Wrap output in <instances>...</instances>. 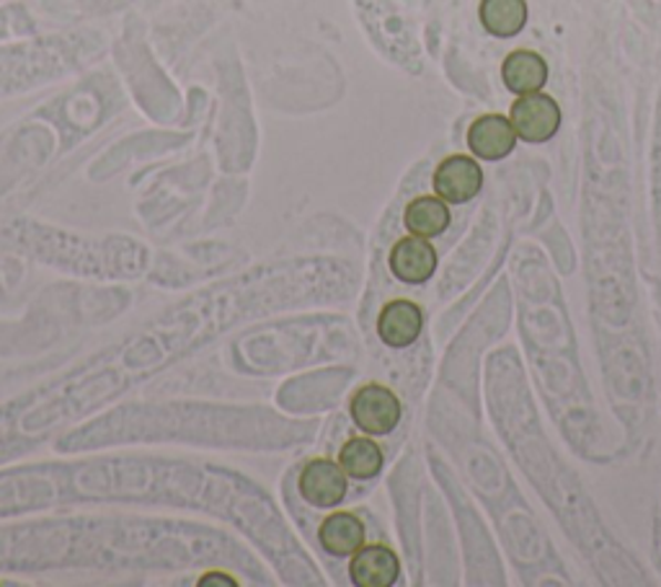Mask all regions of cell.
I'll return each mask as SVG.
<instances>
[{
	"label": "cell",
	"instance_id": "obj_10",
	"mask_svg": "<svg viewBox=\"0 0 661 587\" xmlns=\"http://www.w3.org/2000/svg\"><path fill=\"white\" fill-rule=\"evenodd\" d=\"M501 78L511 93H535L548 81V65L538 52L517 50L501 65Z\"/></svg>",
	"mask_w": 661,
	"mask_h": 587
},
{
	"label": "cell",
	"instance_id": "obj_11",
	"mask_svg": "<svg viewBox=\"0 0 661 587\" xmlns=\"http://www.w3.org/2000/svg\"><path fill=\"white\" fill-rule=\"evenodd\" d=\"M404 223L414 236L435 239L450 225V210H447L443 198H416L414 202H408Z\"/></svg>",
	"mask_w": 661,
	"mask_h": 587
},
{
	"label": "cell",
	"instance_id": "obj_12",
	"mask_svg": "<svg viewBox=\"0 0 661 587\" xmlns=\"http://www.w3.org/2000/svg\"><path fill=\"white\" fill-rule=\"evenodd\" d=\"M338 466L344 468L346 476L352 479H373L383 472V451L380 445L369 441V437H352L338 451Z\"/></svg>",
	"mask_w": 661,
	"mask_h": 587
},
{
	"label": "cell",
	"instance_id": "obj_13",
	"mask_svg": "<svg viewBox=\"0 0 661 587\" xmlns=\"http://www.w3.org/2000/svg\"><path fill=\"white\" fill-rule=\"evenodd\" d=\"M481 23L499 39L517 37L527 21L525 0H481Z\"/></svg>",
	"mask_w": 661,
	"mask_h": 587
},
{
	"label": "cell",
	"instance_id": "obj_6",
	"mask_svg": "<svg viewBox=\"0 0 661 587\" xmlns=\"http://www.w3.org/2000/svg\"><path fill=\"white\" fill-rule=\"evenodd\" d=\"M390 272L406 285H421L435 275L437 252L427 239L408 236L400 239L390 252Z\"/></svg>",
	"mask_w": 661,
	"mask_h": 587
},
{
	"label": "cell",
	"instance_id": "obj_9",
	"mask_svg": "<svg viewBox=\"0 0 661 587\" xmlns=\"http://www.w3.org/2000/svg\"><path fill=\"white\" fill-rule=\"evenodd\" d=\"M318 534L321 546L334 557H352L365 546V526L354 513H330Z\"/></svg>",
	"mask_w": 661,
	"mask_h": 587
},
{
	"label": "cell",
	"instance_id": "obj_4",
	"mask_svg": "<svg viewBox=\"0 0 661 587\" xmlns=\"http://www.w3.org/2000/svg\"><path fill=\"white\" fill-rule=\"evenodd\" d=\"M297 487L313 507H336L346 497V474L334 461L318 458L303 468Z\"/></svg>",
	"mask_w": 661,
	"mask_h": 587
},
{
	"label": "cell",
	"instance_id": "obj_2",
	"mask_svg": "<svg viewBox=\"0 0 661 587\" xmlns=\"http://www.w3.org/2000/svg\"><path fill=\"white\" fill-rule=\"evenodd\" d=\"M352 419L362 433L367 435H388L398 427L400 422V402L390 388L377 386H362L357 394L352 396L349 404Z\"/></svg>",
	"mask_w": 661,
	"mask_h": 587
},
{
	"label": "cell",
	"instance_id": "obj_14",
	"mask_svg": "<svg viewBox=\"0 0 661 587\" xmlns=\"http://www.w3.org/2000/svg\"><path fill=\"white\" fill-rule=\"evenodd\" d=\"M200 585H235V580H231V577H217V575H210V577H202Z\"/></svg>",
	"mask_w": 661,
	"mask_h": 587
},
{
	"label": "cell",
	"instance_id": "obj_3",
	"mask_svg": "<svg viewBox=\"0 0 661 587\" xmlns=\"http://www.w3.org/2000/svg\"><path fill=\"white\" fill-rule=\"evenodd\" d=\"M484 171L468 155H450L435 171V192L450 205H466L481 192Z\"/></svg>",
	"mask_w": 661,
	"mask_h": 587
},
{
	"label": "cell",
	"instance_id": "obj_1",
	"mask_svg": "<svg viewBox=\"0 0 661 587\" xmlns=\"http://www.w3.org/2000/svg\"><path fill=\"white\" fill-rule=\"evenodd\" d=\"M509 120L515 124L519 140H525V143H548L561 128V109L546 93H522L511 104Z\"/></svg>",
	"mask_w": 661,
	"mask_h": 587
},
{
	"label": "cell",
	"instance_id": "obj_8",
	"mask_svg": "<svg viewBox=\"0 0 661 587\" xmlns=\"http://www.w3.org/2000/svg\"><path fill=\"white\" fill-rule=\"evenodd\" d=\"M424 326V316L419 305L411 301H393L380 311V318H377V334L380 340L393 350L411 347V344L419 340Z\"/></svg>",
	"mask_w": 661,
	"mask_h": 587
},
{
	"label": "cell",
	"instance_id": "obj_7",
	"mask_svg": "<svg viewBox=\"0 0 661 587\" xmlns=\"http://www.w3.org/2000/svg\"><path fill=\"white\" fill-rule=\"evenodd\" d=\"M400 575V561L388 546H362L352 554L349 577L357 587H390Z\"/></svg>",
	"mask_w": 661,
	"mask_h": 587
},
{
	"label": "cell",
	"instance_id": "obj_5",
	"mask_svg": "<svg viewBox=\"0 0 661 587\" xmlns=\"http://www.w3.org/2000/svg\"><path fill=\"white\" fill-rule=\"evenodd\" d=\"M517 132L515 124L501 114H484L470 124L468 148L481 161H501L515 151Z\"/></svg>",
	"mask_w": 661,
	"mask_h": 587
}]
</instances>
